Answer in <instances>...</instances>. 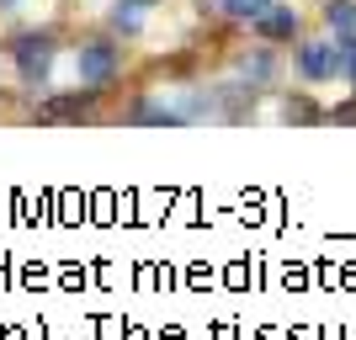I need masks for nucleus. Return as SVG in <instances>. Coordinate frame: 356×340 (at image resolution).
<instances>
[{
	"instance_id": "obj_1",
	"label": "nucleus",
	"mask_w": 356,
	"mask_h": 340,
	"mask_svg": "<svg viewBox=\"0 0 356 340\" xmlns=\"http://www.w3.org/2000/svg\"><path fill=\"white\" fill-rule=\"evenodd\" d=\"M118 74V48L106 43V38H96V43H86L80 48V59H74V80L86 90H96V86H106Z\"/></svg>"
},
{
	"instance_id": "obj_2",
	"label": "nucleus",
	"mask_w": 356,
	"mask_h": 340,
	"mask_svg": "<svg viewBox=\"0 0 356 340\" xmlns=\"http://www.w3.org/2000/svg\"><path fill=\"white\" fill-rule=\"evenodd\" d=\"M16 70H22V80L27 86H43L48 70H54V38H38V32H27V38H16Z\"/></svg>"
},
{
	"instance_id": "obj_3",
	"label": "nucleus",
	"mask_w": 356,
	"mask_h": 340,
	"mask_svg": "<svg viewBox=\"0 0 356 340\" xmlns=\"http://www.w3.org/2000/svg\"><path fill=\"white\" fill-rule=\"evenodd\" d=\"M298 70H303V80H335V43H303Z\"/></svg>"
},
{
	"instance_id": "obj_4",
	"label": "nucleus",
	"mask_w": 356,
	"mask_h": 340,
	"mask_svg": "<svg viewBox=\"0 0 356 340\" xmlns=\"http://www.w3.org/2000/svg\"><path fill=\"white\" fill-rule=\"evenodd\" d=\"M255 32H261V38H293L298 32V11L293 6H271L266 16H261V22H250Z\"/></svg>"
},
{
	"instance_id": "obj_5",
	"label": "nucleus",
	"mask_w": 356,
	"mask_h": 340,
	"mask_svg": "<svg viewBox=\"0 0 356 340\" xmlns=\"http://www.w3.org/2000/svg\"><path fill=\"white\" fill-rule=\"evenodd\" d=\"M223 16H234V22H261L271 11V0H213Z\"/></svg>"
},
{
	"instance_id": "obj_6",
	"label": "nucleus",
	"mask_w": 356,
	"mask_h": 340,
	"mask_svg": "<svg viewBox=\"0 0 356 340\" xmlns=\"http://www.w3.org/2000/svg\"><path fill=\"white\" fill-rule=\"evenodd\" d=\"M335 80H351L356 86V32L335 38Z\"/></svg>"
},
{
	"instance_id": "obj_7",
	"label": "nucleus",
	"mask_w": 356,
	"mask_h": 340,
	"mask_svg": "<svg viewBox=\"0 0 356 340\" xmlns=\"http://www.w3.org/2000/svg\"><path fill=\"white\" fill-rule=\"evenodd\" d=\"M325 22L335 27V38L356 32V0H330V6H325Z\"/></svg>"
},
{
	"instance_id": "obj_8",
	"label": "nucleus",
	"mask_w": 356,
	"mask_h": 340,
	"mask_svg": "<svg viewBox=\"0 0 356 340\" xmlns=\"http://www.w3.org/2000/svg\"><path fill=\"white\" fill-rule=\"evenodd\" d=\"M154 6V0H118V11H112V27L122 32H138V22H144V11Z\"/></svg>"
},
{
	"instance_id": "obj_9",
	"label": "nucleus",
	"mask_w": 356,
	"mask_h": 340,
	"mask_svg": "<svg viewBox=\"0 0 356 340\" xmlns=\"http://www.w3.org/2000/svg\"><path fill=\"white\" fill-rule=\"evenodd\" d=\"M239 74L261 86V80H266V74H271V59H266V54H255V59H245V64H239Z\"/></svg>"
},
{
	"instance_id": "obj_10",
	"label": "nucleus",
	"mask_w": 356,
	"mask_h": 340,
	"mask_svg": "<svg viewBox=\"0 0 356 340\" xmlns=\"http://www.w3.org/2000/svg\"><path fill=\"white\" fill-rule=\"evenodd\" d=\"M282 118H287V122H309V118H314V106H309V102H287V106H282Z\"/></svg>"
}]
</instances>
